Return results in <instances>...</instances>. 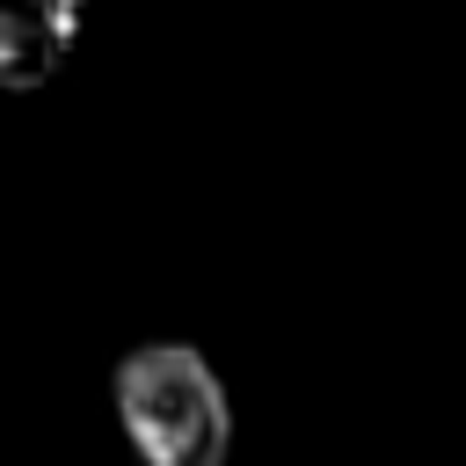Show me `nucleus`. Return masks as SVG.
<instances>
[{
	"instance_id": "obj_2",
	"label": "nucleus",
	"mask_w": 466,
	"mask_h": 466,
	"mask_svg": "<svg viewBox=\"0 0 466 466\" xmlns=\"http://www.w3.org/2000/svg\"><path fill=\"white\" fill-rule=\"evenodd\" d=\"M73 36H80L73 0H0V87H15V95L44 87L66 66Z\"/></svg>"
},
{
	"instance_id": "obj_1",
	"label": "nucleus",
	"mask_w": 466,
	"mask_h": 466,
	"mask_svg": "<svg viewBox=\"0 0 466 466\" xmlns=\"http://www.w3.org/2000/svg\"><path fill=\"white\" fill-rule=\"evenodd\" d=\"M109 400L146 466H226L233 451V400L197 342L160 335L124 350L109 371Z\"/></svg>"
}]
</instances>
